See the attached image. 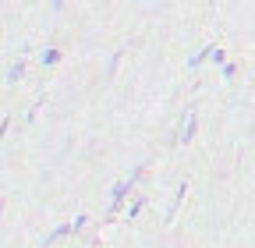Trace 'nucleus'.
Here are the masks:
<instances>
[{"label": "nucleus", "mask_w": 255, "mask_h": 248, "mask_svg": "<svg viewBox=\"0 0 255 248\" xmlns=\"http://www.w3.org/2000/svg\"><path fill=\"white\" fill-rule=\"evenodd\" d=\"M191 135H195V110H188L177 124V142H191Z\"/></svg>", "instance_id": "nucleus-1"}, {"label": "nucleus", "mask_w": 255, "mask_h": 248, "mask_svg": "<svg viewBox=\"0 0 255 248\" xmlns=\"http://www.w3.org/2000/svg\"><path fill=\"white\" fill-rule=\"evenodd\" d=\"M128 192H131V181H128V177H124V181H117V184H114V192H110V209H117V206L124 202V195H128Z\"/></svg>", "instance_id": "nucleus-2"}, {"label": "nucleus", "mask_w": 255, "mask_h": 248, "mask_svg": "<svg viewBox=\"0 0 255 248\" xmlns=\"http://www.w3.org/2000/svg\"><path fill=\"white\" fill-rule=\"evenodd\" d=\"M213 50H216L213 43H209V46H202V50H195V53H191V57H188V68H191V71H195V68L202 64V60H213Z\"/></svg>", "instance_id": "nucleus-3"}, {"label": "nucleus", "mask_w": 255, "mask_h": 248, "mask_svg": "<svg viewBox=\"0 0 255 248\" xmlns=\"http://www.w3.org/2000/svg\"><path fill=\"white\" fill-rule=\"evenodd\" d=\"M184 192H188V181H181V184H177V192H174V199H170V209H167V220H174V213H177V206H181Z\"/></svg>", "instance_id": "nucleus-4"}, {"label": "nucleus", "mask_w": 255, "mask_h": 248, "mask_svg": "<svg viewBox=\"0 0 255 248\" xmlns=\"http://www.w3.org/2000/svg\"><path fill=\"white\" fill-rule=\"evenodd\" d=\"M57 60H60V50H57V46H50V50H43V68H53V64H57Z\"/></svg>", "instance_id": "nucleus-5"}, {"label": "nucleus", "mask_w": 255, "mask_h": 248, "mask_svg": "<svg viewBox=\"0 0 255 248\" xmlns=\"http://www.w3.org/2000/svg\"><path fill=\"white\" fill-rule=\"evenodd\" d=\"M21 75H25V64H21V60H18V64H11V68H7V82H18Z\"/></svg>", "instance_id": "nucleus-6"}, {"label": "nucleus", "mask_w": 255, "mask_h": 248, "mask_svg": "<svg viewBox=\"0 0 255 248\" xmlns=\"http://www.w3.org/2000/svg\"><path fill=\"white\" fill-rule=\"evenodd\" d=\"M142 206H145V199H135L131 206H128V220H131V216H138V213H142Z\"/></svg>", "instance_id": "nucleus-7"}, {"label": "nucleus", "mask_w": 255, "mask_h": 248, "mask_svg": "<svg viewBox=\"0 0 255 248\" xmlns=\"http://www.w3.org/2000/svg\"><path fill=\"white\" fill-rule=\"evenodd\" d=\"M220 75H223V78H234V75H238V64H223Z\"/></svg>", "instance_id": "nucleus-8"}, {"label": "nucleus", "mask_w": 255, "mask_h": 248, "mask_svg": "<svg viewBox=\"0 0 255 248\" xmlns=\"http://www.w3.org/2000/svg\"><path fill=\"white\" fill-rule=\"evenodd\" d=\"M7 124H11L7 117H4V121H0V138H4V131H7Z\"/></svg>", "instance_id": "nucleus-9"}, {"label": "nucleus", "mask_w": 255, "mask_h": 248, "mask_svg": "<svg viewBox=\"0 0 255 248\" xmlns=\"http://www.w3.org/2000/svg\"><path fill=\"white\" fill-rule=\"evenodd\" d=\"M0 209H4V199H0Z\"/></svg>", "instance_id": "nucleus-10"}]
</instances>
